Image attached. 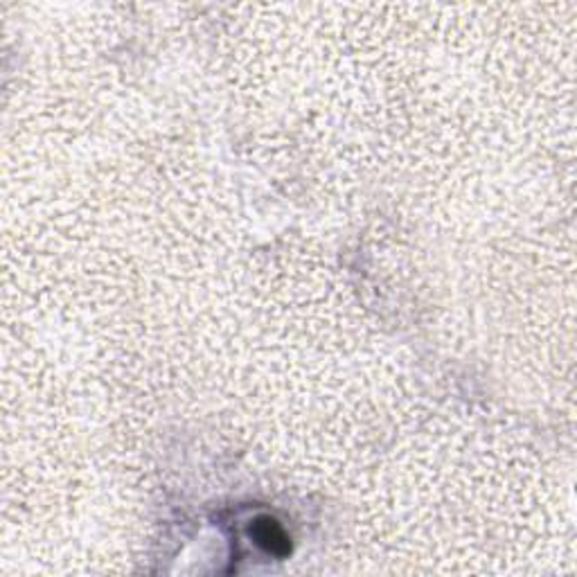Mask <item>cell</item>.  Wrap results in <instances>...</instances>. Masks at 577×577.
Returning <instances> with one entry per match:
<instances>
[{
    "label": "cell",
    "mask_w": 577,
    "mask_h": 577,
    "mask_svg": "<svg viewBox=\"0 0 577 577\" xmlns=\"http://www.w3.org/2000/svg\"><path fill=\"white\" fill-rule=\"evenodd\" d=\"M251 535L255 537V543H259V546L267 552H271V555L282 557L291 551V543H288L285 530L278 526V521H273V519L268 517H259L257 521L253 523Z\"/></svg>",
    "instance_id": "cell-1"
}]
</instances>
